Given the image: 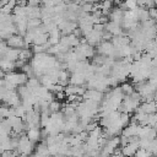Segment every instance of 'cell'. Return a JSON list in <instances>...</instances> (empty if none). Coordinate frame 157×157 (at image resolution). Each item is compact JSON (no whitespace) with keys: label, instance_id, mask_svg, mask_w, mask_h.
<instances>
[{"label":"cell","instance_id":"cell-8","mask_svg":"<svg viewBox=\"0 0 157 157\" xmlns=\"http://www.w3.org/2000/svg\"><path fill=\"white\" fill-rule=\"evenodd\" d=\"M137 110L144 112V113H147V114H152V113H156V112H157V108H156L155 101H152V102H146V101H144V103H141V104L139 105Z\"/></svg>","mask_w":157,"mask_h":157},{"label":"cell","instance_id":"cell-18","mask_svg":"<svg viewBox=\"0 0 157 157\" xmlns=\"http://www.w3.org/2000/svg\"><path fill=\"white\" fill-rule=\"evenodd\" d=\"M148 13H150V18L157 21V7H152L148 9Z\"/></svg>","mask_w":157,"mask_h":157},{"label":"cell","instance_id":"cell-15","mask_svg":"<svg viewBox=\"0 0 157 157\" xmlns=\"http://www.w3.org/2000/svg\"><path fill=\"white\" fill-rule=\"evenodd\" d=\"M81 11L85 13H92L93 12V4L92 2H82V5H80Z\"/></svg>","mask_w":157,"mask_h":157},{"label":"cell","instance_id":"cell-10","mask_svg":"<svg viewBox=\"0 0 157 157\" xmlns=\"http://www.w3.org/2000/svg\"><path fill=\"white\" fill-rule=\"evenodd\" d=\"M27 136L32 142H37L42 137V131L39 128H31L27 130Z\"/></svg>","mask_w":157,"mask_h":157},{"label":"cell","instance_id":"cell-19","mask_svg":"<svg viewBox=\"0 0 157 157\" xmlns=\"http://www.w3.org/2000/svg\"><path fill=\"white\" fill-rule=\"evenodd\" d=\"M145 7L148 10V9H152V7H156V1L155 0H146V5Z\"/></svg>","mask_w":157,"mask_h":157},{"label":"cell","instance_id":"cell-11","mask_svg":"<svg viewBox=\"0 0 157 157\" xmlns=\"http://www.w3.org/2000/svg\"><path fill=\"white\" fill-rule=\"evenodd\" d=\"M114 6V0H101V11L102 15L108 16L109 12L113 10Z\"/></svg>","mask_w":157,"mask_h":157},{"label":"cell","instance_id":"cell-4","mask_svg":"<svg viewBox=\"0 0 157 157\" xmlns=\"http://www.w3.org/2000/svg\"><path fill=\"white\" fill-rule=\"evenodd\" d=\"M102 36H103V32H99V31H96V29H92L88 34H86L85 36V38H86V40H87V43L88 44H91V45H98L102 40H103V38H102Z\"/></svg>","mask_w":157,"mask_h":157},{"label":"cell","instance_id":"cell-20","mask_svg":"<svg viewBox=\"0 0 157 157\" xmlns=\"http://www.w3.org/2000/svg\"><path fill=\"white\" fill-rule=\"evenodd\" d=\"M137 2V6H141V7H145L146 5V0H136Z\"/></svg>","mask_w":157,"mask_h":157},{"label":"cell","instance_id":"cell-21","mask_svg":"<svg viewBox=\"0 0 157 157\" xmlns=\"http://www.w3.org/2000/svg\"><path fill=\"white\" fill-rule=\"evenodd\" d=\"M101 0H83V2H92V4H94V2H99Z\"/></svg>","mask_w":157,"mask_h":157},{"label":"cell","instance_id":"cell-2","mask_svg":"<svg viewBox=\"0 0 157 157\" xmlns=\"http://www.w3.org/2000/svg\"><path fill=\"white\" fill-rule=\"evenodd\" d=\"M6 44L10 48H15V49H23L26 47L23 36L18 34V33H15V34L10 36L9 38H6Z\"/></svg>","mask_w":157,"mask_h":157},{"label":"cell","instance_id":"cell-13","mask_svg":"<svg viewBox=\"0 0 157 157\" xmlns=\"http://www.w3.org/2000/svg\"><path fill=\"white\" fill-rule=\"evenodd\" d=\"M42 26V18H29L27 21V27L28 29H34Z\"/></svg>","mask_w":157,"mask_h":157},{"label":"cell","instance_id":"cell-16","mask_svg":"<svg viewBox=\"0 0 157 157\" xmlns=\"http://www.w3.org/2000/svg\"><path fill=\"white\" fill-rule=\"evenodd\" d=\"M134 157H152V153L150 150L146 148H139L136 151V153L134 155Z\"/></svg>","mask_w":157,"mask_h":157},{"label":"cell","instance_id":"cell-14","mask_svg":"<svg viewBox=\"0 0 157 157\" xmlns=\"http://www.w3.org/2000/svg\"><path fill=\"white\" fill-rule=\"evenodd\" d=\"M60 108H61V103H60V101H58V99H53V101L49 103V112H50V113L60 112Z\"/></svg>","mask_w":157,"mask_h":157},{"label":"cell","instance_id":"cell-5","mask_svg":"<svg viewBox=\"0 0 157 157\" xmlns=\"http://www.w3.org/2000/svg\"><path fill=\"white\" fill-rule=\"evenodd\" d=\"M124 13H125V11H124V10H121L120 7L113 9V10L109 12V15H108L109 21L121 25V23H123V20H124Z\"/></svg>","mask_w":157,"mask_h":157},{"label":"cell","instance_id":"cell-1","mask_svg":"<svg viewBox=\"0 0 157 157\" xmlns=\"http://www.w3.org/2000/svg\"><path fill=\"white\" fill-rule=\"evenodd\" d=\"M114 50H115V47H114V44H113L112 40H102L97 45V53L101 54V55L108 56V58H112L113 56Z\"/></svg>","mask_w":157,"mask_h":157},{"label":"cell","instance_id":"cell-12","mask_svg":"<svg viewBox=\"0 0 157 157\" xmlns=\"http://www.w3.org/2000/svg\"><path fill=\"white\" fill-rule=\"evenodd\" d=\"M120 88H121V91H123V93H124L125 96H130V94L135 91V87H134L130 82H126V81L120 85Z\"/></svg>","mask_w":157,"mask_h":157},{"label":"cell","instance_id":"cell-9","mask_svg":"<svg viewBox=\"0 0 157 157\" xmlns=\"http://www.w3.org/2000/svg\"><path fill=\"white\" fill-rule=\"evenodd\" d=\"M60 38H61V31L59 29V27L54 28L53 31L49 32V39H48V43L50 45H55L60 42Z\"/></svg>","mask_w":157,"mask_h":157},{"label":"cell","instance_id":"cell-22","mask_svg":"<svg viewBox=\"0 0 157 157\" xmlns=\"http://www.w3.org/2000/svg\"><path fill=\"white\" fill-rule=\"evenodd\" d=\"M155 104H156V108H157V99H155Z\"/></svg>","mask_w":157,"mask_h":157},{"label":"cell","instance_id":"cell-17","mask_svg":"<svg viewBox=\"0 0 157 157\" xmlns=\"http://www.w3.org/2000/svg\"><path fill=\"white\" fill-rule=\"evenodd\" d=\"M151 141L152 140H150V139H140L139 140V146H140V148H146V150H148V147H150V145H151Z\"/></svg>","mask_w":157,"mask_h":157},{"label":"cell","instance_id":"cell-6","mask_svg":"<svg viewBox=\"0 0 157 157\" xmlns=\"http://www.w3.org/2000/svg\"><path fill=\"white\" fill-rule=\"evenodd\" d=\"M86 81H87V78H86V75H85L83 72H71V74H70L69 83H71V85L82 86Z\"/></svg>","mask_w":157,"mask_h":157},{"label":"cell","instance_id":"cell-7","mask_svg":"<svg viewBox=\"0 0 157 157\" xmlns=\"http://www.w3.org/2000/svg\"><path fill=\"white\" fill-rule=\"evenodd\" d=\"M105 31H108L113 37H115V36H121V34H123V27H121V25L115 23V22H112V21H109V22L105 25Z\"/></svg>","mask_w":157,"mask_h":157},{"label":"cell","instance_id":"cell-3","mask_svg":"<svg viewBox=\"0 0 157 157\" xmlns=\"http://www.w3.org/2000/svg\"><path fill=\"white\" fill-rule=\"evenodd\" d=\"M82 97H83V99H90V101L101 103L103 101V98H104V92L94 90V88H88Z\"/></svg>","mask_w":157,"mask_h":157},{"label":"cell","instance_id":"cell-23","mask_svg":"<svg viewBox=\"0 0 157 157\" xmlns=\"http://www.w3.org/2000/svg\"><path fill=\"white\" fill-rule=\"evenodd\" d=\"M156 58H157V56H156Z\"/></svg>","mask_w":157,"mask_h":157}]
</instances>
